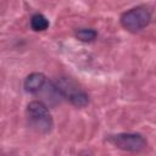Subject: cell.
Here are the masks:
<instances>
[{
    "label": "cell",
    "instance_id": "obj_1",
    "mask_svg": "<svg viewBox=\"0 0 156 156\" xmlns=\"http://www.w3.org/2000/svg\"><path fill=\"white\" fill-rule=\"evenodd\" d=\"M27 119L29 127L38 133L46 134L54 127L52 117L49 112L48 105L40 100L30 101L27 106Z\"/></svg>",
    "mask_w": 156,
    "mask_h": 156
},
{
    "label": "cell",
    "instance_id": "obj_2",
    "mask_svg": "<svg viewBox=\"0 0 156 156\" xmlns=\"http://www.w3.org/2000/svg\"><path fill=\"white\" fill-rule=\"evenodd\" d=\"M150 21H151V11L145 5L133 7L121 16L122 27L130 33L140 32L150 23Z\"/></svg>",
    "mask_w": 156,
    "mask_h": 156
},
{
    "label": "cell",
    "instance_id": "obj_3",
    "mask_svg": "<svg viewBox=\"0 0 156 156\" xmlns=\"http://www.w3.org/2000/svg\"><path fill=\"white\" fill-rule=\"evenodd\" d=\"M57 89L62 94L63 99L69 100V102L77 107H84L89 104V96L88 94L82 90L78 84L67 77H60L55 82Z\"/></svg>",
    "mask_w": 156,
    "mask_h": 156
},
{
    "label": "cell",
    "instance_id": "obj_4",
    "mask_svg": "<svg viewBox=\"0 0 156 156\" xmlns=\"http://www.w3.org/2000/svg\"><path fill=\"white\" fill-rule=\"evenodd\" d=\"M107 141L121 150L130 152H139L147 145L146 139L138 133H119L110 135L107 138Z\"/></svg>",
    "mask_w": 156,
    "mask_h": 156
},
{
    "label": "cell",
    "instance_id": "obj_5",
    "mask_svg": "<svg viewBox=\"0 0 156 156\" xmlns=\"http://www.w3.org/2000/svg\"><path fill=\"white\" fill-rule=\"evenodd\" d=\"M45 84H46V77L43 73L33 72L29 76H27V78L24 79L23 87L27 93L39 94L43 90V88L45 87Z\"/></svg>",
    "mask_w": 156,
    "mask_h": 156
},
{
    "label": "cell",
    "instance_id": "obj_6",
    "mask_svg": "<svg viewBox=\"0 0 156 156\" xmlns=\"http://www.w3.org/2000/svg\"><path fill=\"white\" fill-rule=\"evenodd\" d=\"M30 27L35 32H43L49 28V21L44 15L35 13L30 18Z\"/></svg>",
    "mask_w": 156,
    "mask_h": 156
},
{
    "label": "cell",
    "instance_id": "obj_7",
    "mask_svg": "<svg viewBox=\"0 0 156 156\" xmlns=\"http://www.w3.org/2000/svg\"><path fill=\"white\" fill-rule=\"evenodd\" d=\"M96 35H98L96 30L91 28H80V29H77L76 32V37L80 41H91L96 38Z\"/></svg>",
    "mask_w": 156,
    "mask_h": 156
}]
</instances>
